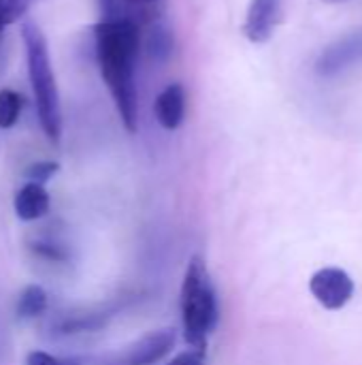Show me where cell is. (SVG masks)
<instances>
[{
	"instance_id": "cell-5",
	"label": "cell",
	"mask_w": 362,
	"mask_h": 365,
	"mask_svg": "<svg viewBox=\"0 0 362 365\" xmlns=\"http://www.w3.org/2000/svg\"><path fill=\"white\" fill-rule=\"evenodd\" d=\"M126 299H113L107 306H90V308H75L60 312L51 321L53 336H79V334H94L109 325V321L124 308Z\"/></svg>"
},
{
	"instance_id": "cell-8",
	"label": "cell",
	"mask_w": 362,
	"mask_h": 365,
	"mask_svg": "<svg viewBox=\"0 0 362 365\" xmlns=\"http://www.w3.org/2000/svg\"><path fill=\"white\" fill-rule=\"evenodd\" d=\"M282 21V0H252L245 24H243V34L247 41L260 45L267 43L275 28Z\"/></svg>"
},
{
	"instance_id": "cell-2",
	"label": "cell",
	"mask_w": 362,
	"mask_h": 365,
	"mask_svg": "<svg viewBox=\"0 0 362 365\" xmlns=\"http://www.w3.org/2000/svg\"><path fill=\"white\" fill-rule=\"evenodd\" d=\"M179 310L186 344L190 349L207 351V340L220 321V308L207 263L198 255L190 257L183 272Z\"/></svg>"
},
{
	"instance_id": "cell-7",
	"label": "cell",
	"mask_w": 362,
	"mask_h": 365,
	"mask_svg": "<svg viewBox=\"0 0 362 365\" xmlns=\"http://www.w3.org/2000/svg\"><path fill=\"white\" fill-rule=\"evenodd\" d=\"M362 62V30H354L329 47L316 60V73L322 77H335Z\"/></svg>"
},
{
	"instance_id": "cell-22",
	"label": "cell",
	"mask_w": 362,
	"mask_h": 365,
	"mask_svg": "<svg viewBox=\"0 0 362 365\" xmlns=\"http://www.w3.org/2000/svg\"><path fill=\"white\" fill-rule=\"evenodd\" d=\"M326 2H339V0H326Z\"/></svg>"
},
{
	"instance_id": "cell-16",
	"label": "cell",
	"mask_w": 362,
	"mask_h": 365,
	"mask_svg": "<svg viewBox=\"0 0 362 365\" xmlns=\"http://www.w3.org/2000/svg\"><path fill=\"white\" fill-rule=\"evenodd\" d=\"M38 0H0V28L19 21Z\"/></svg>"
},
{
	"instance_id": "cell-15",
	"label": "cell",
	"mask_w": 362,
	"mask_h": 365,
	"mask_svg": "<svg viewBox=\"0 0 362 365\" xmlns=\"http://www.w3.org/2000/svg\"><path fill=\"white\" fill-rule=\"evenodd\" d=\"M128 11L124 13V17H130L132 21L141 24V21H156L158 11L162 0H124Z\"/></svg>"
},
{
	"instance_id": "cell-14",
	"label": "cell",
	"mask_w": 362,
	"mask_h": 365,
	"mask_svg": "<svg viewBox=\"0 0 362 365\" xmlns=\"http://www.w3.org/2000/svg\"><path fill=\"white\" fill-rule=\"evenodd\" d=\"M23 109V98L19 92L11 90V88H2L0 90V128H13L21 115Z\"/></svg>"
},
{
	"instance_id": "cell-1",
	"label": "cell",
	"mask_w": 362,
	"mask_h": 365,
	"mask_svg": "<svg viewBox=\"0 0 362 365\" xmlns=\"http://www.w3.org/2000/svg\"><path fill=\"white\" fill-rule=\"evenodd\" d=\"M96 60L107 83L119 120L128 133L139 128V92L134 81V64L141 49L139 24L130 17H107L94 28Z\"/></svg>"
},
{
	"instance_id": "cell-9",
	"label": "cell",
	"mask_w": 362,
	"mask_h": 365,
	"mask_svg": "<svg viewBox=\"0 0 362 365\" xmlns=\"http://www.w3.org/2000/svg\"><path fill=\"white\" fill-rule=\"evenodd\" d=\"M154 113L164 130H177L186 115V90L181 83H169L154 103Z\"/></svg>"
},
{
	"instance_id": "cell-12",
	"label": "cell",
	"mask_w": 362,
	"mask_h": 365,
	"mask_svg": "<svg viewBox=\"0 0 362 365\" xmlns=\"http://www.w3.org/2000/svg\"><path fill=\"white\" fill-rule=\"evenodd\" d=\"M173 47H175V38H173V32L169 30V26H164L162 21H154L147 32V38H145L147 56L154 62L164 64L173 56Z\"/></svg>"
},
{
	"instance_id": "cell-6",
	"label": "cell",
	"mask_w": 362,
	"mask_h": 365,
	"mask_svg": "<svg viewBox=\"0 0 362 365\" xmlns=\"http://www.w3.org/2000/svg\"><path fill=\"white\" fill-rule=\"evenodd\" d=\"M314 299L326 310H341L354 297V280L339 267H322L309 280Z\"/></svg>"
},
{
	"instance_id": "cell-19",
	"label": "cell",
	"mask_w": 362,
	"mask_h": 365,
	"mask_svg": "<svg viewBox=\"0 0 362 365\" xmlns=\"http://www.w3.org/2000/svg\"><path fill=\"white\" fill-rule=\"evenodd\" d=\"M207 351L203 349H188L179 355H175L166 365H205Z\"/></svg>"
},
{
	"instance_id": "cell-3",
	"label": "cell",
	"mask_w": 362,
	"mask_h": 365,
	"mask_svg": "<svg viewBox=\"0 0 362 365\" xmlns=\"http://www.w3.org/2000/svg\"><path fill=\"white\" fill-rule=\"evenodd\" d=\"M21 38L26 45L28 77H30L32 94H34V105H36L41 128L51 143H60L62 105H60V92H58L55 75L51 68V60H49L47 38L41 32V28L32 21H23Z\"/></svg>"
},
{
	"instance_id": "cell-10",
	"label": "cell",
	"mask_w": 362,
	"mask_h": 365,
	"mask_svg": "<svg viewBox=\"0 0 362 365\" xmlns=\"http://www.w3.org/2000/svg\"><path fill=\"white\" fill-rule=\"evenodd\" d=\"M49 205H51V199L45 186L32 184V182H26L15 192V199H13L15 216L23 222H34V220L45 218L49 212Z\"/></svg>"
},
{
	"instance_id": "cell-13",
	"label": "cell",
	"mask_w": 362,
	"mask_h": 365,
	"mask_svg": "<svg viewBox=\"0 0 362 365\" xmlns=\"http://www.w3.org/2000/svg\"><path fill=\"white\" fill-rule=\"evenodd\" d=\"M30 250L34 252V257H38L47 263H68V259H70L66 244H62L55 237H38L30 244Z\"/></svg>"
},
{
	"instance_id": "cell-17",
	"label": "cell",
	"mask_w": 362,
	"mask_h": 365,
	"mask_svg": "<svg viewBox=\"0 0 362 365\" xmlns=\"http://www.w3.org/2000/svg\"><path fill=\"white\" fill-rule=\"evenodd\" d=\"M58 169H60V165H58L55 160H36V163H32V165L23 171V178H26L28 182H32V184L45 186V184L58 173Z\"/></svg>"
},
{
	"instance_id": "cell-20",
	"label": "cell",
	"mask_w": 362,
	"mask_h": 365,
	"mask_svg": "<svg viewBox=\"0 0 362 365\" xmlns=\"http://www.w3.org/2000/svg\"><path fill=\"white\" fill-rule=\"evenodd\" d=\"M100 9H102V19L107 17H119V0H100Z\"/></svg>"
},
{
	"instance_id": "cell-18",
	"label": "cell",
	"mask_w": 362,
	"mask_h": 365,
	"mask_svg": "<svg viewBox=\"0 0 362 365\" xmlns=\"http://www.w3.org/2000/svg\"><path fill=\"white\" fill-rule=\"evenodd\" d=\"M23 365H81L75 357H55L45 351H30L23 359Z\"/></svg>"
},
{
	"instance_id": "cell-21",
	"label": "cell",
	"mask_w": 362,
	"mask_h": 365,
	"mask_svg": "<svg viewBox=\"0 0 362 365\" xmlns=\"http://www.w3.org/2000/svg\"><path fill=\"white\" fill-rule=\"evenodd\" d=\"M2 32H4V28H0V38H2Z\"/></svg>"
},
{
	"instance_id": "cell-4",
	"label": "cell",
	"mask_w": 362,
	"mask_h": 365,
	"mask_svg": "<svg viewBox=\"0 0 362 365\" xmlns=\"http://www.w3.org/2000/svg\"><path fill=\"white\" fill-rule=\"evenodd\" d=\"M175 340V329H156L124 346L122 351L102 357L96 365H156L173 351Z\"/></svg>"
},
{
	"instance_id": "cell-11",
	"label": "cell",
	"mask_w": 362,
	"mask_h": 365,
	"mask_svg": "<svg viewBox=\"0 0 362 365\" xmlns=\"http://www.w3.org/2000/svg\"><path fill=\"white\" fill-rule=\"evenodd\" d=\"M49 308V295L41 284H28L15 302V314L21 321H34Z\"/></svg>"
}]
</instances>
